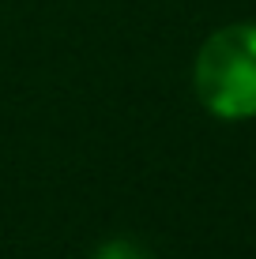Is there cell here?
I'll return each instance as SVG.
<instances>
[{"mask_svg": "<svg viewBox=\"0 0 256 259\" xmlns=\"http://www.w3.org/2000/svg\"><path fill=\"white\" fill-rule=\"evenodd\" d=\"M192 87L204 109L215 117H256V23L218 26L196 53Z\"/></svg>", "mask_w": 256, "mask_h": 259, "instance_id": "6da1fadb", "label": "cell"}, {"mask_svg": "<svg viewBox=\"0 0 256 259\" xmlns=\"http://www.w3.org/2000/svg\"><path fill=\"white\" fill-rule=\"evenodd\" d=\"M94 259H151V255H147L136 240H121L117 237V240H105L98 252H94Z\"/></svg>", "mask_w": 256, "mask_h": 259, "instance_id": "7a4b0ae2", "label": "cell"}]
</instances>
